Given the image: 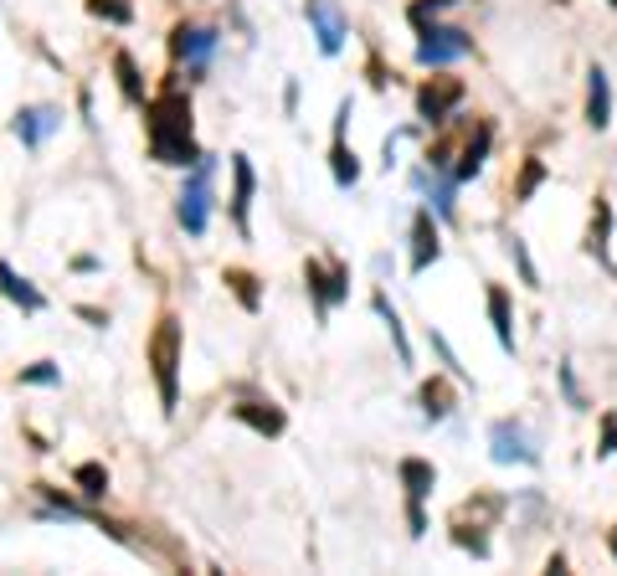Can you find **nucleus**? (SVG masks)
<instances>
[{
    "label": "nucleus",
    "mask_w": 617,
    "mask_h": 576,
    "mask_svg": "<svg viewBox=\"0 0 617 576\" xmlns=\"http://www.w3.org/2000/svg\"><path fill=\"white\" fill-rule=\"evenodd\" d=\"M453 545H458V551H468L473 561H489V556H494V541H489V526H484V520H473V526H468L464 515H458V520H453Z\"/></svg>",
    "instance_id": "obj_28"
},
{
    "label": "nucleus",
    "mask_w": 617,
    "mask_h": 576,
    "mask_svg": "<svg viewBox=\"0 0 617 576\" xmlns=\"http://www.w3.org/2000/svg\"><path fill=\"white\" fill-rule=\"evenodd\" d=\"M407 247H412V253H407V273H412V278H422V273L443 257V221L433 217V206H418V211H412Z\"/></svg>",
    "instance_id": "obj_10"
},
{
    "label": "nucleus",
    "mask_w": 617,
    "mask_h": 576,
    "mask_svg": "<svg viewBox=\"0 0 617 576\" xmlns=\"http://www.w3.org/2000/svg\"><path fill=\"white\" fill-rule=\"evenodd\" d=\"M397 479H401V494H407V505H427L437 489V463L433 458H401L397 463Z\"/></svg>",
    "instance_id": "obj_22"
},
{
    "label": "nucleus",
    "mask_w": 617,
    "mask_h": 576,
    "mask_svg": "<svg viewBox=\"0 0 617 576\" xmlns=\"http://www.w3.org/2000/svg\"><path fill=\"white\" fill-rule=\"evenodd\" d=\"M78 114L93 124V93H88V88H78Z\"/></svg>",
    "instance_id": "obj_40"
},
{
    "label": "nucleus",
    "mask_w": 617,
    "mask_h": 576,
    "mask_svg": "<svg viewBox=\"0 0 617 576\" xmlns=\"http://www.w3.org/2000/svg\"><path fill=\"white\" fill-rule=\"evenodd\" d=\"M185 181L175 191V221L185 238H206L212 217H217V154H201L191 170H181Z\"/></svg>",
    "instance_id": "obj_3"
},
{
    "label": "nucleus",
    "mask_w": 617,
    "mask_h": 576,
    "mask_svg": "<svg viewBox=\"0 0 617 576\" xmlns=\"http://www.w3.org/2000/svg\"><path fill=\"white\" fill-rule=\"evenodd\" d=\"M370 273H376V284H386V278L397 273V263H391V253H376V257H370Z\"/></svg>",
    "instance_id": "obj_38"
},
{
    "label": "nucleus",
    "mask_w": 617,
    "mask_h": 576,
    "mask_svg": "<svg viewBox=\"0 0 617 576\" xmlns=\"http://www.w3.org/2000/svg\"><path fill=\"white\" fill-rule=\"evenodd\" d=\"M304 288H309L315 320L330 324L334 309L351 304V263L345 257H304Z\"/></svg>",
    "instance_id": "obj_6"
},
{
    "label": "nucleus",
    "mask_w": 617,
    "mask_h": 576,
    "mask_svg": "<svg viewBox=\"0 0 617 576\" xmlns=\"http://www.w3.org/2000/svg\"><path fill=\"white\" fill-rule=\"evenodd\" d=\"M16 387H62V366L57 360H32V366H21Z\"/></svg>",
    "instance_id": "obj_33"
},
{
    "label": "nucleus",
    "mask_w": 617,
    "mask_h": 576,
    "mask_svg": "<svg viewBox=\"0 0 617 576\" xmlns=\"http://www.w3.org/2000/svg\"><path fill=\"white\" fill-rule=\"evenodd\" d=\"M165 47H170V62H175V68L206 78V72H212V62H217V51H221V26L185 16V21H175V26H170Z\"/></svg>",
    "instance_id": "obj_5"
},
{
    "label": "nucleus",
    "mask_w": 617,
    "mask_h": 576,
    "mask_svg": "<svg viewBox=\"0 0 617 576\" xmlns=\"http://www.w3.org/2000/svg\"><path fill=\"white\" fill-rule=\"evenodd\" d=\"M571 561H567V551H551V561H546V572H567Z\"/></svg>",
    "instance_id": "obj_41"
},
{
    "label": "nucleus",
    "mask_w": 617,
    "mask_h": 576,
    "mask_svg": "<svg viewBox=\"0 0 617 576\" xmlns=\"http://www.w3.org/2000/svg\"><path fill=\"white\" fill-rule=\"evenodd\" d=\"M607 551H613V561H617V526L607 530Z\"/></svg>",
    "instance_id": "obj_42"
},
{
    "label": "nucleus",
    "mask_w": 617,
    "mask_h": 576,
    "mask_svg": "<svg viewBox=\"0 0 617 576\" xmlns=\"http://www.w3.org/2000/svg\"><path fill=\"white\" fill-rule=\"evenodd\" d=\"M252 196H258V170L242 150L232 154V201H227V217H232L237 238H252Z\"/></svg>",
    "instance_id": "obj_15"
},
{
    "label": "nucleus",
    "mask_w": 617,
    "mask_h": 576,
    "mask_svg": "<svg viewBox=\"0 0 617 576\" xmlns=\"http://www.w3.org/2000/svg\"><path fill=\"white\" fill-rule=\"evenodd\" d=\"M221 284H227V293L237 299V309H242V314H263V278H258L252 268L227 263V268H221Z\"/></svg>",
    "instance_id": "obj_23"
},
{
    "label": "nucleus",
    "mask_w": 617,
    "mask_h": 576,
    "mask_svg": "<svg viewBox=\"0 0 617 576\" xmlns=\"http://www.w3.org/2000/svg\"><path fill=\"white\" fill-rule=\"evenodd\" d=\"M473 51H479V42H473L468 26H458V21H433V26L418 32L412 57H418V68H427V72H448V68H458V62H468Z\"/></svg>",
    "instance_id": "obj_4"
},
{
    "label": "nucleus",
    "mask_w": 617,
    "mask_h": 576,
    "mask_svg": "<svg viewBox=\"0 0 617 576\" xmlns=\"http://www.w3.org/2000/svg\"><path fill=\"white\" fill-rule=\"evenodd\" d=\"M582 119L592 124V129H613V78H607V68L602 62H592L586 68V108H582Z\"/></svg>",
    "instance_id": "obj_19"
},
{
    "label": "nucleus",
    "mask_w": 617,
    "mask_h": 576,
    "mask_svg": "<svg viewBox=\"0 0 617 576\" xmlns=\"http://www.w3.org/2000/svg\"><path fill=\"white\" fill-rule=\"evenodd\" d=\"M145 150L165 170H191L206 154L196 139V103H191V88L181 83V68L145 99Z\"/></svg>",
    "instance_id": "obj_1"
},
{
    "label": "nucleus",
    "mask_w": 617,
    "mask_h": 576,
    "mask_svg": "<svg viewBox=\"0 0 617 576\" xmlns=\"http://www.w3.org/2000/svg\"><path fill=\"white\" fill-rule=\"evenodd\" d=\"M0 299H11L21 314H47V293H42L16 263H5V257H0Z\"/></svg>",
    "instance_id": "obj_21"
},
{
    "label": "nucleus",
    "mask_w": 617,
    "mask_h": 576,
    "mask_svg": "<svg viewBox=\"0 0 617 576\" xmlns=\"http://www.w3.org/2000/svg\"><path fill=\"white\" fill-rule=\"evenodd\" d=\"M613 227H617V211H613V196H592V221H586V242L582 253L597 257L602 268H613Z\"/></svg>",
    "instance_id": "obj_16"
},
{
    "label": "nucleus",
    "mask_w": 617,
    "mask_h": 576,
    "mask_svg": "<svg viewBox=\"0 0 617 576\" xmlns=\"http://www.w3.org/2000/svg\"><path fill=\"white\" fill-rule=\"evenodd\" d=\"M72 314H78V320H88L93 330H108V309H99V304H72Z\"/></svg>",
    "instance_id": "obj_36"
},
{
    "label": "nucleus",
    "mask_w": 617,
    "mask_h": 576,
    "mask_svg": "<svg viewBox=\"0 0 617 576\" xmlns=\"http://www.w3.org/2000/svg\"><path fill=\"white\" fill-rule=\"evenodd\" d=\"M232 423H242L248 433H258V438H284L288 433V412L273 402V396H252V391H242L232 407Z\"/></svg>",
    "instance_id": "obj_13"
},
{
    "label": "nucleus",
    "mask_w": 617,
    "mask_h": 576,
    "mask_svg": "<svg viewBox=\"0 0 617 576\" xmlns=\"http://www.w3.org/2000/svg\"><path fill=\"white\" fill-rule=\"evenodd\" d=\"M62 119H67V114L57 108V103H21L16 119H11V135L21 139V150L42 154L52 135H62Z\"/></svg>",
    "instance_id": "obj_11"
},
{
    "label": "nucleus",
    "mask_w": 617,
    "mask_h": 576,
    "mask_svg": "<svg viewBox=\"0 0 617 576\" xmlns=\"http://www.w3.org/2000/svg\"><path fill=\"white\" fill-rule=\"evenodd\" d=\"M299 93H304V88H299V78H288V83H284V114H288V119L299 114Z\"/></svg>",
    "instance_id": "obj_37"
},
{
    "label": "nucleus",
    "mask_w": 617,
    "mask_h": 576,
    "mask_svg": "<svg viewBox=\"0 0 617 576\" xmlns=\"http://www.w3.org/2000/svg\"><path fill=\"white\" fill-rule=\"evenodd\" d=\"M427 345H433V356L443 360V371H448L453 381H464V387H473V376H468V366L458 360V350L448 345V335H443V330H427Z\"/></svg>",
    "instance_id": "obj_32"
},
{
    "label": "nucleus",
    "mask_w": 617,
    "mask_h": 576,
    "mask_svg": "<svg viewBox=\"0 0 617 576\" xmlns=\"http://www.w3.org/2000/svg\"><path fill=\"white\" fill-rule=\"evenodd\" d=\"M468 99L464 78H422L418 88V119L427 124V129H443V124L458 114V103Z\"/></svg>",
    "instance_id": "obj_12"
},
{
    "label": "nucleus",
    "mask_w": 617,
    "mask_h": 576,
    "mask_svg": "<svg viewBox=\"0 0 617 576\" xmlns=\"http://www.w3.org/2000/svg\"><path fill=\"white\" fill-rule=\"evenodd\" d=\"M145 366L155 376V391H160V412L175 417L181 412V366H185V330L175 314H160L145 339Z\"/></svg>",
    "instance_id": "obj_2"
},
{
    "label": "nucleus",
    "mask_w": 617,
    "mask_h": 576,
    "mask_svg": "<svg viewBox=\"0 0 617 576\" xmlns=\"http://www.w3.org/2000/svg\"><path fill=\"white\" fill-rule=\"evenodd\" d=\"M556 387H561V396H567L571 412H586V391H582V381H576V366H571V360L556 366Z\"/></svg>",
    "instance_id": "obj_34"
},
{
    "label": "nucleus",
    "mask_w": 617,
    "mask_h": 576,
    "mask_svg": "<svg viewBox=\"0 0 617 576\" xmlns=\"http://www.w3.org/2000/svg\"><path fill=\"white\" fill-rule=\"evenodd\" d=\"M489 154H494V119H473V129H468L464 145H458V160H453V181L468 186L473 175H484Z\"/></svg>",
    "instance_id": "obj_14"
},
{
    "label": "nucleus",
    "mask_w": 617,
    "mask_h": 576,
    "mask_svg": "<svg viewBox=\"0 0 617 576\" xmlns=\"http://www.w3.org/2000/svg\"><path fill=\"white\" fill-rule=\"evenodd\" d=\"M418 412H422V423H427V427L448 423L453 412H458V387H453V376H448V371L427 376V381L418 387Z\"/></svg>",
    "instance_id": "obj_17"
},
{
    "label": "nucleus",
    "mask_w": 617,
    "mask_h": 576,
    "mask_svg": "<svg viewBox=\"0 0 617 576\" xmlns=\"http://www.w3.org/2000/svg\"><path fill=\"white\" fill-rule=\"evenodd\" d=\"M72 273H103V257L99 253H78L72 257Z\"/></svg>",
    "instance_id": "obj_39"
},
{
    "label": "nucleus",
    "mask_w": 617,
    "mask_h": 576,
    "mask_svg": "<svg viewBox=\"0 0 617 576\" xmlns=\"http://www.w3.org/2000/svg\"><path fill=\"white\" fill-rule=\"evenodd\" d=\"M607 458H617V412H602L597 423V463H607Z\"/></svg>",
    "instance_id": "obj_35"
},
{
    "label": "nucleus",
    "mask_w": 617,
    "mask_h": 576,
    "mask_svg": "<svg viewBox=\"0 0 617 576\" xmlns=\"http://www.w3.org/2000/svg\"><path fill=\"white\" fill-rule=\"evenodd\" d=\"M351 119H355V99L345 93V99L334 103V129H330V181L334 191H355L361 186V154L351 150Z\"/></svg>",
    "instance_id": "obj_8"
},
{
    "label": "nucleus",
    "mask_w": 617,
    "mask_h": 576,
    "mask_svg": "<svg viewBox=\"0 0 617 576\" xmlns=\"http://www.w3.org/2000/svg\"><path fill=\"white\" fill-rule=\"evenodd\" d=\"M83 11L103 26H134V0H83Z\"/></svg>",
    "instance_id": "obj_30"
},
{
    "label": "nucleus",
    "mask_w": 617,
    "mask_h": 576,
    "mask_svg": "<svg viewBox=\"0 0 617 576\" xmlns=\"http://www.w3.org/2000/svg\"><path fill=\"white\" fill-rule=\"evenodd\" d=\"M304 21H309V36H315L319 57H340L345 42H351V16L340 0H304Z\"/></svg>",
    "instance_id": "obj_9"
},
{
    "label": "nucleus",
    "mask_w": 617,
    "mask_h": 576,
    "mask_svg": "<svg viewBox=\"0 0 617 576\" xmlns=\"http://www.w3.org/2000/svg\"><path fill=\"white\" fill-rule=\"evenodd\" d=\"M108 484H114V479H108V469H103L99 458H88V463H78V469H72V489H78V499H83V505L108 499Z\"/></svg>",
    "instance_id": "obj_26"
},
{
    "label": "nucleus",
    "mask_w": 617,
    "mask_h": 576,
    "mask_svg": "<svg viewBox=\"0 0 617 576\" xmlns=\"http://www.w3.org/2000/svg\"><path fill=\"white\" fill-rule=\"evenodd\" d=\"M607 5H613V11H617V0H607Z\"/></svg>",
    "instance_id": "obj_43"
},
{
    "label": "nucleus",
    "mask_w": 617,
    "mask_h": 576,
    "mask_svg": "<svg viewBox=\"0 0 617 576\" xmlns=\"http://www.w3.org/2000/svg\"><path fill=\"white\" fill-rule=\"evenodd\" d=\"M0 5H5V0H0Z\"/></svg>",
    "instance_id": "obj_44"
},
{
    "label": "nucleus",
    "mask_w": 617,
    "mask_h": 576,
    "mask_svg": "<svg viewBox=\"0 0 617 576\" xmlns=\"http://www.w3.org/2000/svg\"><path fill=\"white\" fill-rule=\"evenodd\" d=\"M546 181H551V165H546L540 154H525V160H519L515 186H510V201H515V206H525V201H530V196H535V191L546 186Z\"/></svg>",
    "instance_id": "obj_27"
},
{
    "label": "nucleus",
    "mask_w": 617,
    "mask_h": 576,
    "mask_svg": "<svg viewBox=\"0 0 617 576\" xmlns=\"http://www.w3.org/2000/svg\"><path fill=\"white\" fill-rule=\"evenodd\" d=\"M484 309H489V330H494V339H500L504 356H515V299H510V288L504 284H489L484 288Z\"/></svg>",
    "instance_id": "obj_20"
},
{
    "label": "nucleus",
    "mask_w": 617,
    "mask_h": 576,
    "mask_svg": "<svg viewBox=\"0 0 617 576\" xmlns=\"http://www.w3.org/2000/svg\"><path fill=\"white\" fill-rule=\"evenodd\" d=\"M114 83H118V99L129 103V108H145V99H150V88H145V72H139V62H134L129 47L114 51Z\"/></svg>",
    "instance_id": "obj_24"
},
{
    "label": "nucleus",
    "mask_w": 617,
    "mask_h": 576,
    "mask_svg": "<svg viewBox=\"0 0 617 576\" xmlns=\"http://www.w3.org/2000/svg\"><path fill=\"white\" fill-rule=\"evenodd\" d=\"M458 5H464V0H412V5H407V26H412V32H422V26L443 21L448 11H458Z\"/></svg>",
    "instance_id": "obj_31"
},
{
    "label": "nucleus",
    "mask_w": 617,
    "mask_h": 576,
    "mask_svg": "<svg viewBox=\"0 0 617 576\" xmlns=\"http://www.w3.org/2000/svg\"><path fill=\"white\" fill-rule=\"evenodd\" d=\"M458 181H453V170H433V186L422 191L427 196V206H433V217L443 221V227H453L458 221Z\"/></svg>",
    "instance_id": "obj_25"
},
{
    "label": "nucleus",
    "mask_w": 617,
    "mask_h": 576,
    "mask_svg": "<svg viewBox=\"0 0 617 576\" xmlns=\"http://www.w3.org/2000/svg\"><path fill=\"white\" fill-rule=\"evenodd\" d=\"M489 458L500 463V469H540V442L530 438V427L519 423V417H500V423H489Z\"/></svg>",
    "instance_id": "obj_7"
},
{
    "label": "nucleus",
    "mask_w": 617,
    "mask_h": 576,
    "mask_svg": "<svg viewBox=\"0 0 617 576\" xmlns=\"http://www.w3.org/2000/svg\"><path fill=\"white\" fill-rule=\"evenodd\" d=\"M370 314H376V320L386 324V335H391V345H397L401 371H412V366H418V350H412V339H407V320H401V309L391 304L386 284H376V293H370Z\"/></svg>",
    "instance_id": "obj_18"
},
{
    "label": "nucleus",
    "mask_w": 617,
    "mask_h": 576,
    "mask_svg": "<svg viewBox=\"0 0 617 576\" xmlns=\"http://www.w3.org/2000/svg\"><path fill=\"white\" fill-rule=\"evenodd\" d=\"M504 253H510V263H515L519 284H525V288H546V284H540V268H535V257H530V242L519 238V232H510V238H504Z\"/></svg>",
    "instance_id": "obj_29"
}]
</instances>
